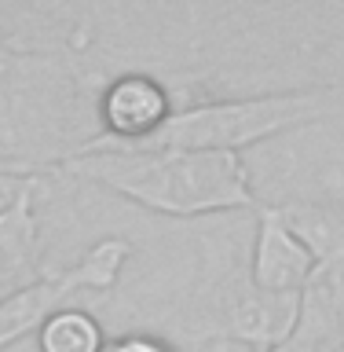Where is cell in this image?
<instances>
[{
  "label": "cell",
  "instance_id": "cell-1",
  "mask_svg": "<svg viewBox=\"0 0 344 352\" xmlns=\"http://www.w3.org/2000/svg\"><path fill=\"white\" fill-rule=\"evenodd\" d=\"M66 176L125 198L172 220H205L224 213H257L249 162L227 151H169V147H106L59 162L41 180Z\"/></svg>",
  "mask_w": 344,
  "mask_h": 352
},
{
  "label": "cell",
  "instance_id": "cell-2",
  "mask_svg": "<svg viewBox=\"0 0 344 352\" xmlns=\"http://www.w3.org/2000/svg\"><path fill=\"white\" fill-rule=\"evenodd\" d=\"M344 114V88H312V92H271L238 99H205L183 107L150 136L143 147L169 151H227L242 154L290 132L323 125Z\"/></svg>",
  "mask_w": 344,
  "mask_h": 352
},
{
  "label": "cell",
  "instance_id": "cell-3",
  "mask_svg": "<svg viewBox=\"0 0 344 352\" xmlns=\"http://www.w3.org/2000/svg\"><path fill=\"white\" fill-rule=\"evenodd\" d=\"M132 257V242L125 235H106L92 242L73 264L59 272H48L44 279L26 286L11 301L0 305V352L19 345L22 338H33L51 312L66 305H81V297H103L117 286L121 272Z\"/></svg>",
  "mask_w": 344,
  "mask_h": 352
},
{
  "label": "cell",
  "instance_id": "cell-4",
  "mask_svg": "<svg viewBox=\"0 0 344 352\" xmlns=\"http://www.w3.org/2000/svg\"><path fill=\"white\" fill-rule=\"evenodd\" d=\"M180 110L172 85L143 70H121L106 77L95 92V125L99 136L84 151L106 147H143L158 136L161 125ZM81 151V154H84Z\"/></svg>",
  "mask_w": 344,
  "mask_h": 352
},
{
  "label": "cell",
  "instance_id": "cell-5",
  "mask_svg": "<svg viewBox=\"0 0 344 352\" xmlns=\"http://www.w3.org/2000/svg\"><path fill=\"white\" fill-rule=\"evenodd\" d=\"M319 264L304 239L286 224V217L271 202H260L253 213L249 242V279L268 297H301L315 283Z\"/></svg>",
  "mask_w": 344,
  "mask_h": 352
},
{
  "label": "cell",
  "instance_id": "cell-6",
  "mask_svg": "<svg viewBox=\"0 0 344 352\" xmlns=\"http://www.w3.org/2000/svg\"><path fill=\"white\" fill-rule=\"evenodd\" d=\"M41 176H22L0 206V305L48 275L41 228Z\"/></svg>",
  "mask_w": 344,
  "mask_h": 352
},
{
  "label": "cell",
  "instance_id": "cell-7",
  "mask_svg": "<svg viewBox=\"0 0 344 352\" xmlns=\"http://www.w3.org/2000/svg\"><path fill=\"white\" fill-rule=\"evenodd\" d=\"M271 206L312 250L319 275L344 283V202L341 198H282V202H271Z\"/></svg>",
  "mask_w": 344,
  "mask_h": 352
},
{
  "label": "cell",
  "instance_id": "cell-8",
  "mask_svg": "<svg viewBox=\"0 0 344 352\" xmlns=\"http://www.w3.org/2000/svg\"><path fill=\"white\" fill-rule=\"evenodd\" d=\"M33 341H37V352H103L110 345L103 319L84 305H66L51 312Z\"/></svg>",
  "mask_w": 344,
  "mask_h": 352
},
{
  "label": "cell",
  "instance_id": "cell-9",
  "mask_svg": "<svg viewBox=\"0 0 344 352\" xmlns=\"http://www.w3.org/2000/svg\"><path fill=\"white\" fill-rule=\"evenodd\" d=\"M103 352H180L169 338L147 334V330H128V334L110 338V345Z\"/></svg>",
  "mask_w": 344,
  "mask_h": 352
}]
</instances>
